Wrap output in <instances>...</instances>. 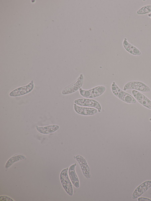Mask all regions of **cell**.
<instances>
[{
  "label": "cell",
  "mask_w": 151,
  "mask_h": 201,
  "mask_svg": "<svg viewBox=\"0 0 151 201\" xmlns=\"http://www.w3.org/2000/svg\"><path fill=\"white\" fill-rule=\"evenodd\" d=\"M111 89L114 95L125 103H135L137 102L133 96L120 89L114 81L112 82L111 85Z\"/></svg>",
  "instance_id": "1"
},
{
  "label": "cell",
  "mask_w": 151,
  "mask_h": 201,
  "mask_svg": "<svg viewBox=\"0 0 151 201\" xmlns=\"http://www.w3.org/2000/svg\"><path fill=\"white\" fill-rule=\"evenodd\" d=\"M106 90L105 86L99 85L91 89L85 90L81 88L79 90L80 95L82 97L88 98H92L99 96Z\"/></svg>",
  "instance_id": "2"
},
{
  "label": "cell",
  "mask_w": 151,
  "mask_h": 201,
  "mask_svg": "<svg viewBox=\"0 0 151 201\" xmlns=\"http://www.w3.org/2000/svg\"><path fill=\"white\" fill-rule=\"evenodd\" d=\"M84 80L83 75L81 73L75 81L63 89L61 92L62 94L63 95H68L75 92L82 86Z\"/></svg>",
  "instance_id": "3"
},
{
  "label": "cell",
  "mask_w": 151,
  "mask_h": 201,
  "mask_svg": "<svg viewBox=\"0 0 151 201\" xmlns=\"http://www.w3.org/2000/svg\"><path fill=\"white\" fill-rule=\"evenodd\" d=\"M123 90H133L144 92L150 91V88L145 83L140 81H131L127 83L124 85Z\"/></svg>",
  "instance_id": "4"
},
{
  "label": "cell",
  "mask_w": 151,
  "mask_h": 201,
  "mask_svg": "<svg viewBox=\"0 0 151 201\" xmlns=\"http://www.w3.org/2000/svg\"><path fill=\"white\" fill-rule=\"evenodd\" d=\"M74 103L80 106L92 107L96 109L98 112L101 111V107L100 103L97 101L91 98H79L74 100Z\"/></svg>",
  "instance_id": "5"
},
{
  "label": "cell",
  "mask_w": 151,
  "mask_h": 201,
  "mask_svg": "<svg viewBox=\"0 0 151 201\" xmlns=\"http://www.w3.org/2000/svg\"><path fill=\"white\" fill-rule=\"evenodd\" d=\"M68 168L63 169L60 175V179L62 185L66 192L70 195H73V191L71 183L68 174Z\"/></svg>",
  "instance_id": "6"
},
{
  "label": "cell",
  "mask_w": 151,
  "mask_h": 201,
  "mask_svg": "<svg viewBox=\"0 0 151 201\" xmlns=\"http://www.w3.org/2000/svg\"><path fill=\"white\" fill-rule=\"evenodd\" d=\"M34 87V81L32 80L27 85L17 88L12 90L9 93V95L15 97L24 95L31 92Z\"/></svg>",
  "instance_id": "7"
},
{
  "label": "cell",
  "mask_w": 151,
  "mask_h": 201,
  "mask_svg": "<svg viewBox=\"0 0 151 201\" xmlns=\"http://www.w3.org/2000/svg\"><path fill=\"white\" fill-rule=\"evenodd\" d=\"M132 93L133 97L139 103L147 108L151 109V100L150 99L139 91L133 90Z\"/></svg>",
  "instance_id": "8"
},
{
  "label": "cell",
  "mask_w": 151,
  "mask_h": 201,
  "mask_svg": "<svg viewBox=\"0 0 151 201\" xmlns=\"http://www.w3.org/2000/svg\"><path fill=\"white\" fill-rule=\"evenodd\" d=\"M74 111L77 113L83 116H92L97 113L98 110L93 108L81 106L74 103Z\"/></svg>",
  "instance_id": "9"
},
{
  "label": "cell",
  "mask_w": 151,
  "mask_h": 201,
  "mask_svg": "<svg viewBox=\"0 0 151 201\" xmlns=\"http://www.w3.org/2000/svg\"><path fill=\"white\" fill-rule=\"evenodd\" d=\"M73 158L80 166L84 176L88 179H90L91 177L90 169L85 159L80 155L74 156Z\"/></svg>",
  "instance_id": "10"
},
{
  "label": "cell",
  "mask_w": 151,
  "mask_h": 201,
  "mask_svg": "<svg viewBox=\"0 0 151 201\" xmlns=\"http://www.w3.org/2000/svg\"><path fill=\"white\" fill-rule=\"evenodd\" d=\"M151 187V180L144 182L135 189L132 194V198L135 199L139 197Z\"/></svg>",
  "instance_id": "11"
},
{
  "label": "cell",
  "mask_w": 151,
  "mask_h": 201,
  "mask_svg": "<svg viewBox=\"0 0 151 201\" xmlns=\"http://www.w3.org/2000/svg\"><path fill=\"white\" fill-rule=\"evenodd\" d=\"M58 125H52L44 126H35L37 131L40 133L44 134H50L55 132L59 128Z\"/></svg>",
  "instance_id": "12"
},
{
  "label": "cell",
  "mask_w": 151,
  "mask_h": 201,
  "mask_svg": "<svg viewBox=\"0 0 151 201\" xmlns=\"http://www.w3.org/2000/svg\"><path fill=\"white\" fill-rule=\"evenodd\" d=\"M76 166V163L71 165L69 167L68 173L73 184L75 187L78 188L79 187V182L78 178L75 171V168Z\"/></svg>",
  "instance_id": "13"
},
{
  "label": "cell",
  "mask_w": 151,
  "mask_h": 201,
  "mask_svg": "<svg viewBox=\"0 0 151 201\" xmlns=\"http://www.w3.org/2000/svg\"><path fill=\"white\" fill-rule=\"evenodd\" d=\"M123 44L125 50L130 54L135 55H139L141 54L140 50L136 47L129 43L126 38H124Z\"/></svg>",
  "instance_id": "14"
},
{
  "label": "cell",
  "mask_w": 151,
  "mask_h": 201,
  "mask_svg": "<svg viewBox=\"0 0 151 201\" xmlns=\"http://www.w3.org/2000/svg\"><path fill=\"white\" fill-rule=\"evenodd\" d=\"M27 157L18 154H16L11 157L7 162L5 165V167L7 169L14 163L19 161L26 160Z\"/></svg>",
  "instance_id": "15"
},
{
  "label": "cell",
  "mask_w": 151,
  "mask_h": 201,
  "mask_svg": "<svg viewBox=\"0 0 151 201\" xmlns=\"http://www.w3.org/2000/svg\"><path fill=\"white\" fill-rule=\"evenodd\" d=\"M151 12V5H148L143 6L137 12L139 15H142Z\"/></svg>",
  "instance_id": "16"
},
{
  "label": "cell",
  "mask_w": 151,
  "mask_h": 201,
  "mask_svg": "<svg viewBox=\"0 0 151 201\" xmlns=\"http://www.w3.org/2000/svg\"><path fill=\"white\" fill-rule=\"evenodd\" d=\"M0 201H14L12 199L6 196H1L0 197Z\"/></svg>",
  "instance_id": "17"
},
{
  "label": "cell",
  "mask_w": 151,
  "mask_h": 201,
  "mask_svg": "<svg viewBox=\"0 0 151 201\" xmlns=\"http://www.w3.org/2000/svg\"><path fill=\"white\" fill-rule=\"evenodd\" d=\"M138 201H151V200L148 198L144 197H139L138 199Z\"/></svg>",
  "instance_id": "18"
},
{
  "label": "cell",
  "mask_w": 151,
  "mask_h": 201,
  "mask_svg": "<svg viewBox=\"0 0 151 201\" xmlns=\"http://www.w3.org/2000/svg\"><path fill=\"white\" fill-rule=\"evenodd\" d=\"M148 16L151 18V13L148 14Z\"/></svg>",
  "instance_id": "19"
},
{
  "label": "cell",
  "mask_w": 151,
  "mask_h": 201,
  "mask_svg": "<svg viewBox=\"0 0 151 201\" xmlns=\"http://www.w3.org/2000/svg\"><path fill=\"white\" fill-rule=\"evenodd\" d=\"M149 121H151V118H150L149 119Z\"/></svg>",
  "instance_id": "20"
}]
</instances>
